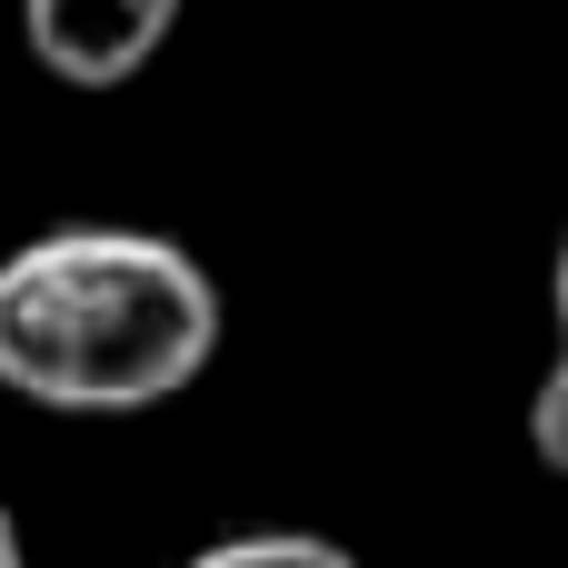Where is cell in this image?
Here are the masks:
<instances>
[{
    "label": "cell",
    "mask_w": 568,
    "mask_h": 568,
    "mask_svg": "<svg viewBox=\"0 0 568 568\" xmlns=\"http://www.w3.org/2000/svg\"><path fill=\"white\" fill-rule=\"evenodd\" d=\"M220 359V280L160 230H40L0 260V389L70 419L180 399Z\"/></svg>",
    "instance_id": "obj_1"
},
{
    "label": "cell",
    "mask_w": 568,
    "mask_h": 568,
    "mask_svg": "<svg viewBox=\"0 0 568 568\" xmlns=\"http://www.w3.org/2000/svg\"><path fill=\"white\" fill-rule=\"evenodd\" d=\"M180 30V0H20V40L70 90H120L160 60Z\"/></svg>",
    "instance_id": "obj_2"
},
{
    "label": "cell",
    "mask_w": 568,
    "mask_h": 568,
    "mask_svg": "<svg viewBox=\"0 0 568 568\" xmlns=\"http://www.w3.org/2000/svg\"><path fill=\"white\" fill-rule=\"evenodd\" d=\"M180 568H359V549L320 539V529H240V539H210Z\"/></svg>",
    "instance_id": "obj_3"
},
{
    "label": "cell",
    "mask_w": 568,
    "mask_h": 568,
    "mask_svg": "<svg viewBox=\"0 0 568 568\" xmlns=\"http://www.w3.org/2000/svg\"><path fill=\"white\" fill-rule=\"evenodd\" d=\"M529 449L568 479V349L549 359V379H539V399H529Z\"/></svg>",
    "instance_id": "obj_4"
},
{
    "label": "cell",
    "mask_w": 568,
    "mask_h": 568,
    "mask_svg": "<svg viewBox=\"0 0 568 568\" xmlns=\"http://www.w3.org/2000/svg\"><path fill=\"white\" fill-rule=\"evenodd\" d=\"M0 568H30V549H20V519L0 509Z\"/></svg>",
    "instance_id": "obj_5"
},
{
    "label": "cell",
    "mask_w": 568,
    "mask_h": 568,
    "mask_svg": "<svg viewBox=\"0 0 568 568\" xmlns=\"http://www.w3.org/2000/svg\"><path fill=\"white\" fill-rule=\"evenodd\" d=\"M559 349H568V240H559Z\"/></svg>",
    "instance_id": "obj_6"
}]
</instances>
